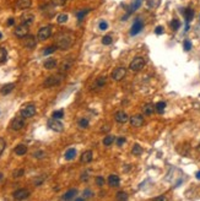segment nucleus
<instances>
[{
	"label": "nucleus",
	"mask_w": 200,
	"mask_h": 201,
	"mask_svg": "<svg viewBox=\"0 0 200 201\" xmlns=\"http://www.w3.org/2000/svg\"><path fill=\"white\" fill-rule=\"evenodd\" d=\"M198 151H199V152H200V145H199V146H198Z\"/></svg>",
	"instance_id": "nucleus-58"
},
{
	"label": "nucleus",
	"mask_w": 200,
	"mask_h": 201,
	"mask_svg": "<svg viewBox=\"0 0 200 201\" xmlns=\"http://www.w3.org/2000/svg\"><path fill=\"white\" fill-rule=\"evenodd\" d=\"M188 30H189V25H188V23H187V25H185V32H187V31H188Z\"/></svg>",
	"instance_id": "nucleus-56"
},
{
	"label": "nucleus",
	"mask_w": 200,
	"mask_h": 201,
	"mask_svg": "<svg viewBox=\"0 0 200 201\" xmlns=\"http://www.w3.org/2000/svg\"><path fill=\"white\" fill-rule=\"evenodd\" d=\"M82 194H83V198H85V199H88V198H91V196L93 195V193H92L90 189H85Z\"/></svg>",
	"instance_id": "nucleus-44"
},
{
	"label": "nucleus",
	"mask_w": 200,
	"mask_h": 201,
	"mask_svg": "<svg viewBox=\"0 0 200 201\" xmlns=\"http://www.w3.org/2000/svg\"><path fill=\"white\" fill-rule=\"evenodd\" d=\"M106 83H107V76H100V77L96 80L95 85H93V87L101 88V87H103Z\"/></svg>",
	"instance_id": "nucleus-26"
},
{
	"label": "nucleus",
	"mask_w": 200,
	"mask_h": 201,
	"mask_svg": "<svg viewBox=\"0 0 200 201\" xmlns=\"http://www.w3.org/2000/svg\"><path fill=\"white\" fill-rule=\"evenodd\" d=\"M112 37L111 36H104L103 38H102V43L104 44V45H108V44H111L112 43Z\"/></svg>",
	"instance_id": "nucleus-40"
},
{
	"label": "nucleus",
	"mask_w": 200,
	"mask_h": 201,
	"mask_svg": "<svg viewBox=\"0 0 200 201\" xmlns=\"http://www.w3.org/2000/svg\"><path fill=\"white\" fill-rule=\"evenodd\" d=\"M74 40L75 36L71 32H60L55 38V45L61 50H66L74 44Z\"/></svg>",
	"instance_id": "nucleus-1"
},
{
	"label": "nucleus",
	"mask_w": 200,
	"mask_h": 201,
	"mask_svg": "<svg viewBox=\"0 0 200 201\" xmlns=\"http://www.w3.org/2000/svg\"><path fill=\"white\" fill-rule=\"evenodd\" d=\"M14 23H15V20H14V19H9V21H7V25H9V26H12Z\"/></svg>",
	"instance_id": "nucleus-53"
},
{
	"label": "nucleus",
	"mask_w": 200,
	"mask_h": 201,
	"mask_svg": "<svg viewBox=\"0 0 200 201\" xmlns=\"http://www.w3.org/2000/svg\"><path fill=\"white\" fill-rule=\"evenodd\" d=\"M52 2H53L55 6H63V5L66 2V0H52Z\"/></svg>",
	"instance_id": "nucleus-47"
},
{
	"label": "nucleus",
	"mask_w": 200,
	"mask_h": 201,
	"mask_svg": "<svg viewBox=\"0 0 200 201\" xmlns=\"http://www.w3.org/2000/svg\"><path fill=\"white\" fill-rule=\"evenodd\" d=\"M195 178H197V179H199V180H200V171H198V172L195 173Z\"/></svg>",
	"instance_id": "nucleus-54"
},
{
	"label": "nucleus",
	"mask_w": 200,
	"mask_h": 201,
	"mask_svg": "<svg viewBox=\"0 0 200 201\" xmlns=\"http://www.w3.org/2000/svg\"><path fill=\"white\" fill-rule=\"evenodd\" d=\"M155 33H156V35H162V33H163V27H162V26H157L156 30H155Z\"/></svg>",
	"instance_id": "nucleus-49"
},
{
	"label": "nucleus",
	"mask_w": 200,
	"mask_h": 201,
	"mask_svg": "<svg viewBox=\"0 0 200 201\" xmlns=\"http://www.w3.org/2000/svg\"><path fill=\"white\" fill-rule=\"evenodd\" d=\"M90 12V9H86V10H81V11H78L76 12V16H78V20L79 21H81L87 14Z\"/></svg>",
	"instance_id": "nucleus-33"
},
{
	"label": "nucleus",
	"mask_w": 200,
	"mask_h": 201,
	"mask_svg": "<svg viewBox=\"0 0 200 201\" xmlns=\"http://www.w3.org/2000/svg\"><path fill=\"white\" fill-rule=\"evenodd\" d=\"M154 110H156V109H155V105H154L152 103H147V104H145V105L142 107V112H144V114H146V115H151V114L154 113Z\"/></svg>",
	"instance_id": "nucleus-20"
},
{
	"label": "nucleus",
	"mask_w": 200,
	"mask_h": 201,
	"mask_svg": "<svg viewBox=\"0 0 200 201\" xmlns=\"http://www.w3.org/2000/svg\"><path fill=\"white\" fill-rule=\"evenodd\" d=\"M88 179V174L87 173H82L81 174V180H87Z\"/></svg>",
	"instance_id": "nucleus-51"
},
{
	"label": "nucleus",
	"mask_w": 200,
	"mask_h": 201,
	"mask_svg": "<svg viewBox=\"0 0 200 201\" xmlns=\"http://www.w3.org/2000/svg\"><path fill=\"white\" fill-rule=\"evenodd\" d=\"M128 199V194L126 193H124V191H119L118 194H117V200H126Z\"/></svg>",
	"instance_id": "nucleus-37"
},
{
	"label": "nucleus",
	"mask_w": 200,
	"mask_h": 201,
	"mask_svg": "<svg viewBox=\"0 0 200 201\" xmlns=\"http://www.w3.org/2000/svg\"><path fill=\"white\" fill-rule=\"evenodd\" d=\"M109 129H111V128H108V126H107V128H104V126H103V128L101 129V131H108Z\"/></svg>",
	"instance_id": "nucleus-55"
},
{
	"label": "nucleus",
	"mask_w": 200,
	"mask_h": 201,
	"mask_svg": "<svg viewBox=\"0 0 200 201\" xmlns=\"http://www.w3.org/2000/svg\"><path fill=\"white\" fill-rule=\"evenodd\" d=\"M23 126H25V118L22 115L21 117H16V118H14L12 120L10 121V129L11 130L19 131Z\"/></svg>",
	"instance_id": "nucleus-6"
},
{
	"label": "nucleus",
	"mask_w": 200,
	"mask_h": 201,
	"mask_svg": "<svg viewBox=\"0 0 200 201\" xmlns=\"http://www.w3.org/2000/svg\"><path fill=\"white\" fill-rule=\"evenodd\" d=\"M130 124H131V126H134V128H140L141 125L144 124V118H142V115H140V114L133 115V117L130 118Z\"/></svg>",
	"instance_id": "nucleus-13"
},
{
	"label": "nucleus",
	"mask_w": 200,
	"mask_h": 201,
	"mask_svg": "<svg viewBox=\"0 0 200 201\" xmlns=\"http://www.w3.org/2000/svg\"><path fill=\"white\" fill-rule=\"evenodd\" d=\"M96 184H97L100 188H102V186L104 185V178H103V177H101V175L96 177Z\"/></svg>",
	"instance_id": "nucleus-42"
},
{
	"label": "nucleus",
	"mask_w": 200,
	"mask_h": 201,
	"mask_svg": "<svg viewBox=\"0 0 200 201\" xmlns=\"http://www.w3.org/2000/svg\"><path fill=\"white\" fill-rule=\"evenodd\" d=\"M154 200L155 201H163V200H166V198H164V196H159V198H155Z\"/></svg>",
	"instance_id": "nucleus-52"
},
{
	"label": "nucleus",
	"mask_w": 200,
	"mask_h": 201,
	"mask_svg": "<svg viewBox=\"0 0 200 201\" xmlns=\"http://www.w3.org/2000/svg\"><path fill=\"white\" fill-rule=\"evenodd\" d=\"M64 80V74L59 72L57 75H52V76H48L44 82H43V86L44 87H53V86H58L61 81Z\"/></svg>",
	"instance_id": "nucleus-2"
},
{
	"label": "nucleus",
	"mask_w": 200,
	"mask_h": 201,
	"mask_svg": "<svg viewBox=\"0 0 200 201\" xmlns=\"http://www.w3.org/2000/svg\"><path fill=\"white\" fill-rule=\"evenodd\" d=\"M114 119H116V121H117V123L123 124V123H126V121H128L129 117H128V114H126L124 110H119V112H117V113H116Z\"/></svg>",
	"instance_id": "nucleus-14"
},
{
	"label": "nucleus",
	"mask_w": 200,
	"mask_h": 201,
	"mask_svg": "<svg viewBox=\"0 0 200 201\" xmlns=\"http://www.w3.org/2000/svg\"><path fill=\"white\" fill-rule=\"evenodd\" d=\"M145 64H146V61H145L144 58L136 57V58H134V60L130 63L129 68H130L131 71H140V70H142V68L145 66Z\"/></svg>",
	"instance_id": "nucleus-4"
},
{
	"label": "nucleus",
	"mask_w": 200,
	"mask_h": 201,
	"mask_svg": "<svg viewBox=\"0 0 200 201\" xmlns=\"http://www.w3.org/2000/svg\"><path fill=\"white\" fill-rule=\"evenodd\" d=\"M44 156H45V152H44V151H40H40H36V152L33 153V157H35V158H38V160L43 158Z\"/></svg>",
	"instance_id": "nucleus-39"
},
{
	"label": "nucleus",
	"mask_w": 200,
	"mask_h": 201,
	"mask_svg": "<svg viewBox=\"0 0 200 201\" xmlns=\"http://www.w3.org/2000/svg\"><path fill=\"white\" fill-rule=\"evenodd\" d=\"M25 174V171L23 169H17V171H15L14 173H12V175H14V178H20Z\"/></svg>",
	"instance_id": "nucleus-41"
},
{
	"label": "nucleus",
	"mask_w": 200,
	"mask_h": 201,
	"mask_svg": "<svg viewBox=\"0 0 200 201\" xmlns=\"http://www.w3.org/2000/svg\"><path fill=\"white\" fill-rule=\"evenodd\" d=\"M15 153L16 155H19V156H23V155H26V152H27V146L26 145H17L16 147H15Z\"/></svg>",
	"instance_id": "nucleus-22"
},
{
	"label": "nucleus",
	"mask_w": 200,
	"mask_h": 201,
	"mask_svg": "<svg viewBox=\"0 0 200 201\" xmlns=\"http://www.w3.org/2000/svg\"><path fill=\"white\" fill-rule=\"evenodd\" d=\"M44 179H45V177H44V175H40V177H38V178H36V179L33 180L35 181V185H37V186L40 185V184L44 181Z\"/></svg>",
	"instance_id": "nucleus-45"
},
{
	"label": "nucleus",
	"mask_w": 200,
	"mask_h": 201,
	"mask_svg": "<svg viewBox=\"0 0 200 201\" xmlns=\"http://www.w3.org/2000/svg\"><path fill=\"white\" fill-rule=\"evenodd\" d=\"M76 195H78V189H70V190H68V191L61 196V200H71V199H74Z\"/></svg>",
	"instance_id": "nucleus-17"
},
{
	"label": "nucleus",
	"mask_w": 200,
	"mask_h": 201,
	"mask_svg": "<svg viewBox=\"0 0 200 201\" xmlns=\"http://www.w3.org/2000/svg\"><path fill=\"white\" fill-rule=\"evenodd\" d=\"M75 156H76V150H75V148H69V150L65 152L64 158H65L66 161H71V160L75 158Z\"/></svg>",
	"instance_id": "nucleus-21"
},
{
	"label": "nucleus",
	"mask_w": 200,
	"mask_h": 201,
	"mask_svg": "<svg viewBox=\"0 0 200 201\" xmlns=\"http://www.w3.org/2000/svg\"><path fill=\"white\" fill-rule=\"evenodd\" d=\"M79 126H80L81 129H86V128L88 126V120L85 119V118H83V119H80V120H79Z\"/></svg>",
	"instance_id": "nucleus-38"
},
{
	"label": "nucleus",
	"mask_w": 200,
	"mask_h": 201,
	"mask_svg": "<svg viewBox=\"0 0 200 201\" xmlns=\"http://www.w3.org/2000/svg\"><path fill=\"white\" fill-rule=\"evenodd\" d=\"M184 16H185V21H187V23H189L190 21L193 20V17H194V11H193V9L187 7V9L184 10Z\"/></svg>",
	"instance_id": "nucleus-24"
},
{
	"label": "nucleus",
	"mask_w": 200,
	"mask_h": 201,
	"mask_svg": "<svg viewBox=\"0 0 200 201\" xmlns=\"http://www.w3.org/2000/svg\"><path fill=\"white\" fill-rule=\"evenodd\" d=\"M22 44L26 47V48H28V49H32V48H35L36 47V44H37V40H36V37L35 36H25L23 38H22Z\"/></svg>",
	"instance_id": "nucleus-8"
},
{
	"label": "nucleus",
	"mask_w": 200,
	"mask_h": 201,
	"mask_svg": "<svg viewBox=\"0 0 200 201\" xmlns=\"http://www.w3.org/2000/svg\"><path fill=\"white\" fill-rule=\"evenodd\" d=\"M28 35V25L26 23H21L20 26H17L15 28V36L19 38H23L25 36Z\"/></svg>",
	"instance_id": "nucleus-10"
},
{
	"label": "nucleus",
	"mask_w": 200,
	"mask_h": 201,
	"mask_svg": "<svg viewBox=\"0 0 200 201\" xmlns=\"http://www.w3.org/2000/svg\"><path fill=\"white\" fill-rule=\"evenodd\" d=\"M171 27H172V30H173V31H177V30H178V28L180 27L179 20H177V19L172 20V22H171Z\"/></svg>",
	"instance_id": "nucleus-36"
},
{
	"label": "nucleus",
	"mask_w": 200,
	"mask_h": 201,
	"mask_svg": "<svg viewBox=\"0 0 200 201\" xmlns=\"http://www.w3.org/2000/svg\"><path fill=\"white\" fill-rule=\"evenodd\" d=\"M73 65V61L71 60H65L61 63L60 65V72H64V71H68Z\"/></svg>",
	"instance_id": "nucleus-27"
},
{
	"label": "nucleus",
	"mask_w": 200,
	"mask_h": 201,
	"mask_svg": "<svg viewBox=\"0 0 200 201\" xmlns=\"http://www.w3.org/2000/svg\"><path fill=\"white\" fill-rule=\"evenodd\" d=\"M5 147H6V141L4 140V139H0V156H1V153L4 152Z\"/></svg>",
	"instance_id": "nucleus-46"
},
{
	"label": "nucleus",
	"mask_w": 200,
	"mask_h": 201,
	"mask_svg": "<svg viewBox=\"0 0 200 201\" xmlns=\"http://www.w3.org/2000/svg\"><path fill=\"white\" fill-rule=\"evenodd\" d=\"M21 20H22V23H26V25H31L33 21H35V16L32 15V14H25L22 17H21Z\"/></svg>",
	"instance_id": "nucleus-25"
},
{
	"label": "nucleus",
	"mask_w": 200,
	"mask_h": 201,
	"mask_svg": "<svg viewBox=\"0 0 200 201\" xmlns=\"http://www.w3.org/2000/svg\"><path fill=\"white\" fill-rule=\"evenodd\" d=\"M114 136H112V135H108V136H106L104 139H103V145L104 146H111L113 142H114Z\"/></svg>",
	"instance_id": "nucleus-31"
},
{
	"label": "nucleus",
	"mask_w": 200,
	"mask_h": 201,
	"mask_svg": "<svg viewBox=\"0 0 200 201\" xmlns=\"http://www.w3.org/2000/svg\"><path fill=\"white\" fill-rule=\"evenodd\" d=\"M1 38H2V35H1V32H0V40H1Z\"/></svg>",
	"instance_id": "nucleus-57"
},
{
	"label": "nucleus",
	"mask_w": 200,
	"mask_h": 201,
	"mask_svg": "<svg viewBox=\"0 0 200 201\" xmlns=\"http://www.w3.org/2000/svg\"><path fill=\"white\" fill-rule=\"evenodd\" d=\"M125 75H126V70H125V68H117L113 72H112V79L114 81H121L124 77H125Z\"/></svg>",
	"instance_id": "nucleus-9"
},
{
	"label": "nucleus",
	"mask_w": 200,
	"mask_h": 201,
	"mask_svg": "<svg viewBox=\"0 0 200 201\" xmlns=\"http://www.w3.org/2000/svg\"><path fill=\"white\" fill-rule=\"evenodd\" d=\"M52 117H53V118H55V119H61V118L64 117V110H63V109H60V110H55V112H53Z\"/></svg>",
	"instance_id": "nucleus-35"
},
{
	"label": "nucleus",
	"mask_w": 200,
	"mask_h": 201,
	"mask_svg": "<svg viewBox=\"0 0 200 201\" xmlns=\"http://www.w3.org/2000/svg\"><path fill=\"white\" fill-rule=\"evenodd\" d=\"M144 28V22L141 21V19H136L134 21L133 26H131V30H130V35L131 36H135L138 35L139 32H141V30Z\"/></svg>",
	"instance_id": "nucleus-11"
},
{
	"label": "nucleus",
	"mask_w": 200,
	"mask_h": 201,
	"mask_svg": "<svg viewBox=\"0 0 200 201\" xmlns=\"http://www.w3.org/2000/svg\"><path fill=\"white\" fill-rule=\"evenodd\" d=\"M57 49H58V47H57V45H49V47H47V48L43 50V54H44V55H49V54L54 53Z\"/></svg>",
	"instance_id": "nucleus-30"
},
{
	"label": "nucleus",
	"mask_w": 200,
	"mask_h": 201,
	"mask_svg": "<svg viewBox=\"0 0 200 201\" xmlns=\"http://www.w3.org/2000/svg\"><path fill=\"white\" fill-rule=\"evenodd\" d=\"M57 60L55 59H53V58H49V59H47V60L44 61V64H43V66L47 69V70H52V69H55L57 68Z\"/></svg>",
	"instance_id": "nucleus-18"
},
{
	"label": "nucleus",
	"mask_w": 200,
	"mask_h": 201,
	"mask_svg": "<svg viewBox=\"0 0 200 201\" xmlns=\"http://www.w3.org/2000/svg\"><path fill=\"white\" fill-rule=\"evenodd\" d=\"M108 184H109V186H112V188L119 186V184H120L119 177H118L117 174H111V175L108 177Z\"/></svg>",
	"instance_id": "nucleus-16"
},
{
	"label": "nucleus",
	"mask_w": 200,
	"mask_h": 201,
	"mask_svg": "<svg viewBox=\"0 0 200 201\" xmlns=\"http://www.w3.org/2000/svg\"><path fill=\"white\" fill-rule=\"evenodd\" d=\"M20 114L23 118H31V117H33L36 114V105L32 104V103H28V104L23 105L21 108Z\"/></svg>",
	"instance_id": "nucleus-3"
},
{
	"label": "nucleus",
	"mask_w": 200,
	"mask_h": 201,
	"mask_svg": "<svg viewBox=\"0 0 200 201\" xmlns=\"http://www.w3.org/2000/svg\"><path fill=\"white\" fill-rule=\"evenodd\" d=\"M98 27H100V30L104 31V30H107V28H108V23H107L106 21H101L100 25H98Z\"/></svg>",
	"instance_id": "nucleus-48"
},
{
	"label": "nucleus",
	"mask_w": 200,
	"mask_h": 201,
	"mask_svg": "<svg viewBox=\"0 0 200 201\" xmlns=\"http://www.w3.org/2000/svg\"><path fill=\"white\" fill-rule=\"evenodd\" d=\"M47 125H48V128H49L50 130L57 131V133H61V131L64 130V125H63V123L59 121V119H55V118L49 119L48 123H47Z\"/></svg>",
	"instance_id": "nucleus-5"
},
{
	"label": "nucleus",
	"mask_w": 200,
	"mask_h": 201,
	"mask_svg": "<svg viewBox=\"0 0 200 201\" xmlns=\"http://www.w3.org/2000/svg\"><path fill=\"white\" fill-rule=\"evenodd\" d=\"M125 141H126L125 140V138H118V139H117V145H118V146H121Z\"/></svg>",
	"instance_id": "nucleus-50"
},
{
	"label": "nucleus",
	"mask_w": 200,
	"mask_h": 201,
	"mask_svg": "<svg viewBox=\"0 0 200 201\" xmlns=\"http://www.w3.org/2000/svg\"><path fill=\"white\" fill-rule=\"evenodd\" d=\"M50 35H52L50 27H49V26H45V27L40 28V31H38V33H37V38L40 40H45L50 37Z\"/></svg>",
	"instance_id": "nucleus-7"
},
{
	"label": "nucleus",
	"mask_w": 200,
	"mask_h": 201,
	"mask_svg": "<svg viewBox=\"0 0 200 201\" xmlns=\"http://www.w3.org/2000/svg\"><path fill=\"white\" fill-rule=\"evenodd\" d=\"M164 108H166V102H157L155 104V109L159 112V113H163L164 112Z\"/></svg>",
	"instance_id": "nucleus-29"
},
{
	"label": "nucleus",
	"mask_w": 200,
	"mask_h": 201,
	"mask_svg": "<svg viewBox=\"0 0 200 201\" xmlns=\"http://www.w3.org/2000/svg\"><path fill=\"white\" fill-rule=\"evenodd\" d=\"M14 87H15V85H14V83H6V85H4V86L1 87L0 92H1L2 95H9V93L14 90Z\"/></svg>",
	"instance_id": "nucleus-23"
},
{
	"label": "nucleus",
	"mask_w": 200,
	"mask_h": 201,
	"mask_svg": "<svg viewBox=\"0 0 200 201\" xmlns=\"http://www.w3.org/2000/svg\"><path fill=\"white\" fill-rule=\"evenodd\" d=\"M7 58V52L4 47H0V63H4Z\"/></svg>",
	"instance_id": "nucleus-32"
},
{
	"label": "nucleus",
	"mask_w": 200,
	"mask_h": 201,
	"mask_svg": "<svg viewBox=\"0 0 200 201\" xmlns=\"http://www.w3.org/2000/svg\"><path fill=\"white\" fill-rule=\"evenodd\" d=\"M12 195H14V199H16V200H25L30 196V191L27 189H19Z\"/></svg>",
	"instance_id": "nucleus-12"
},
{
	"label": "nucleus",
	"mask_w": 200,
	"mask_h": 201,
	"mask_svg": "<svg viewBox=\"0 0 200 201\" xmlns=\"http://www.w3.org/2000/svg\"><path fill=\"white\" fill-rule=\"evenodd\" d=\"M31 4H32L31 0H17L16 6H17V9H20V10H25V9H28V7L31 6Z\"/></svg>",
	"instance_id": "nucleus-19"
},
{
	"label": "nucleus",
	"mask_w": 200,
	"mask_h": 201,
	"mask_svg": "<svg viewBox=\"0 0 200 201\" xmlns=\"http://www.w3.org/2000/svg\"><path fill=\"white\" fill-rule=\"evenodd\" d=\"M183 45H184V50H185V52H189V50H190V49H192V42H190V40H184V44H183Z\"/></svg>",
	"instance_id": "nucleus-43"
},
{
	"label": "nucleus",
	"mask_w": 200,
	"mask_h": 201,
	"mask_svg": "<svg viewBox=\"0 0 200 201\" xmlns=\"http://www.w3.org/2000/svg\"><path fill=\"white\" fill-rule=\"evenodd\" d=\"M92 158H93V153H92V151L87 150V151H85V152L81 155L80 161H81V163H90V162L92 161Z\"/></svg>",
	"instance_id": "nucleus-15"
},
{
	"label": "nucleus",
	"mask_w": 200,
	"mask_h": 201,
	"mask_svg": "<svg viewBox=\"0 0 200 201\" xmlns=\"http://www.w3.org/2000/svg\"><path fill=\"white\" fill-rule=\"evenodd\" d=\"M131 152H133L134 156H140L141 153H142V148H141L140 145L135 143V145L133 146V148H131Z\"/></svg>",
	"instance_id": "nucleus-28"
},
{
	"label": "nucleus",
	"mask_w": 200,
	"mask_h": 201,
	"mask_svg": "<svg viewBox=\"0 0 200 201\" xmlns=\"http://www.w3.org/2000/svg\"><path fill=\"white\" fill-rule=\"evenodd\" d=\"M68 19H69V16L66 14H60L57 17V21H58V23H65L68 21Z\"/></svg>",
	"instance_id": "nucleus-34"
}]
</instances>
